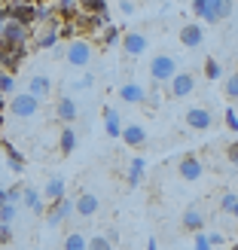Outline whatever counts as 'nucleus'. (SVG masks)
Masks as SVG:
<instances>
[{
	"instance_id": "f3484780",
	"label": "nucleus",
	"mask_w": 238,
	"mask_h": 250,
	"mask_svg": "<svg viewBox=\"0 0 238 250\" xmlns=\"http://www.w3.org/2000/svg\"><path fill=\"white\" fill-rule=\"evenodd\" d=\"M65 192H67L65 177H49L46 180V189L40 195H43V202H58V198H65Z\"/></svg>"
},
{
	"instance_id": "9d476101",
	"label": "nucleus",
	"mask_w": 238,
	"mask_h": 250,
	"mask_svg": "<svg viewBox=\"0 0 238 250\" xmlns=\"http://www.w3.org/2000/svg\"><path fill=\"white\" fill-rule=\"evenodd\" d=\"M183 119H186V125H190L193 131H208L211 125H214V116H211L208 107H190Z\"/></svg>"
},
{
	"instance_id": "c03bdc74",
	"label": "nucleus",
	"mask_w": 238,
	"mask_h": 250,
	"mask_svg": "<svg viewBox=\"0 0 238 250\" xmlns=\"http://www.w3.org/2000/svg\"><path fill=\"white\" fill-rule=\"evenodd\" d=\"M107 241H110V244L119 241V232H116V229H107Z\"/></svg>"
},
{
	"instance_id": "6ab92c4d",
	"label": "nucleus",
	"mask_w": 238,
	"mask_h": 250,
	"mask_svg": "<svg viewBox=\"0 0 238 250\" xmlns=\"http://www.w3.org/2000/svg\"><path fill=\"white\" fill-rule=\"evenodd\" d=\"M22 205L28 208V210H34V214H43V208H46L43 195L37 192L34 186H24V189H22Z\"/></svg>"
},
{
	"instance_id": "ea45409f",
	"label": "nucleus",
	"mask_w": 238,
	"mask_h": 250,
	"mask_svg": "<svg viewBox=\"0 0 238 250\" xmlns=\"http://www.w3.org/2000/svg\"><path fill=\"white\" fill-rule=\"evenodd\" d=\"M208 3H211V0H193V12H195L198 19L205 16V9H208Z\"/></svg>"
},
{
	"instance_id": "e433bc0d",
	"label": "nucleus",
	"mask_w": 238,
	"mask_h": 250,
	"mask_svg": "<svg viewBox=\"0 0 238 250\" xmlns=\"http://www.w3.org/2000/svg\"><path fill=\"white\" fill-rule=\"evenodd\" d=\"M119 9H122V16H134L137 3H134V0H119Z\"/></svg>"
},
{
	"instance_id": "4be33fe9",
	"label": "nucleus",
	"mask_w": 238,
	"mask_h": 250,
	"mask_svg": "<svg viewBox=\"0 0 238 250\" xmlns=\"http://www.w3.org/2000/svg\"><path fill=\"white\" fill-rule=\"evenodd\" d=\"M0 149L6 153V162H9V168L16 171V174H22V171H24V156H22V153H19V149L12 146L9 141H0Z\"/></svg>"
},
{
	"instance_id": "b1692460",
	"label": "nucleus",
	"mask_w": 238,
	"mask_h": 250,
	"mask_svg": "<svg viewBox=\"0 0 238 250\" xmlns=\"http://www.w3.org/2000/svg\"><path fill=\"white\" fill-rule=\"evenodd\" d=\"M144 171H147V162L141 156H134L131 159V165H129V189H134V186H141L144 180Z\"/></svg>"
},
{
	"instance_id": "0eeeda50",
	"label": "nucleus",
	"mask_w": 238,
	"mask_h": 250,
	"mask_svg": "<svg viewBox=\"0 0 238 250\" xmlns=\"http://www.w3.org/2000/svg\"><path fill=\"white\" fill-rule=\"evenodd\" d=\"M122 52L129 55V58H141L147 49H150V40H147V34L141 31H129V34H122Z\"/></svg>"
},
{
	"instance_id": "2eb2a0df",
	"label": "nucleus",
	"mask_w": 238,
	"mask_h": 250,
	"mask_svg": "<svg viewBox=\"0 0 238 250\" xmlns=\"http://www.w3.org/2000/svg\"><path fill=\"white\" fill-rule=\"evenodd\" d=\"M122 141H125V146H131V149H141V146H147V131L141 128V125H122Z\"/></svg>"
},
{
	"instance_id": "423d86ee",
	"label": "nucleus",
	"mask_w": 238,
	"mask_h": 250,
	"mask_svg": "<svg viewBox=\"0 0 238 250\" xmlns=\"http://www.w3.org/2000/svg\"><path fill=\"white\" fill-rule=\"evenodd\" d=\"M195 85H198L195 73L177 70V73H174V77L168 80V95H171V98H190V95L195 92Z\"/></svg>"
},
{
	"instance_id": "de8ad7c7",
	"label": "nucleus",
	"mask_w": 238,
	"mask_h": 250,
	"mask_svg": "<svg viewBox=\"0 0 238 250\" xmlns=\"http://www.w3.org/2000/svg\"><path fill=\"white\" fill-rule=\"evenodd\" d=\"M3 110H6V98L0 95V113H3Z\"/></svg>"
},
{
	"instance_id": "1a4fd4ad",
	"label": "nucleus",
	"mask_w": 238,
	"mask_h": 250,
	"mask_svg": "<svg viewBox=\"0 0 238 250\" xmlns=\"http://www.w3.org/2000/svg\"><path fill=\"white\" fill-rule=\"evenodd\" d=\"M177 40H180L186 49H198V46L205 43V31H202V24H198V21H186L183 28L177 31Z\"/></svg>"
},
{
	"instance_id": "3c124183",
	"label": "nucleus",
	"mask_w": 238,
	"mask_h": 250,
	"mask_svg": "<svg viewBox=\"0 0 238 250\" xmlns=\"http://www.w3.org/2000/svg\"><path fill=\"white\" fill-rule=\"evenodd\" d=\"M232 250H238V244H232Z\"/></svg>"
},
{
	"instance_id": "bb28decb",
	"label": "nucleus",
	"mask_w": 238,
	"mask_h": 250,
	"mask_svg": "<svg viewBox=\"0 0 238 250\" xmlns=\"http://www.w3.org/2000/svg\"><path fill=\"white\" fill-rule=\"evenodd\" d=\"M0 95H16V77H12V73H6V70H0Z\"/></svg>"
},
{
	"instance_id": "4c0bfd02",
	"label": "nucleus",
	"mask_w": 238,
	"mask_h": 250,
	"mask_svg": "<svg viewBox=\"0 0 238 250\" xmlns=\"http://www.w3.org/2000/svg\"><path fill=\"white\" fill-rule=\"evenodd\" d=\"M195 250H211V241L205 232H195Z\"/></svg>"
},
{
	"instance_id": "9b49d317",
	"label": "nucleus",
	"mask_w": 238,
	"mask_h": 250,
	"mask_svg": "<svg viewBox=\"0 0 238 250\" xmlns=\"http://www.w3.org/2000/svg\"><path fill=\"white\" fill-rule=\"evenodd\" d=\"M232 16V0H211L208 9H205V16L202 21L205 24H220L223 19H229Z\"/></svg>"
},
{
	"instance_id": "a19ab883",
	"label": "nucleus",
	"mask_w": 238,
	"mask_h": 250,
	"mask_svg": "<svg viewBox=\"0 0 238 250\" xmlns=\"http://www.w3.org/2000/svg\"><path fill=\"white\" fill-rule=\"evenodd\" d=\"M0 244H12V229L0 223Z\"/></svg>"
},
{
	"instance_id": "c85d7f7f",
	"label": "nucleus",
	"mask_w": 238,
	"mask_h": 250,
	"mask_svg": "<svg viewBox=\"0 0 238 250\" xmlns=\"http://www.w3.org/2000/svg\"><path fill=\"white\" fill-rule=\"evenodd\" d=\"M86 250H113V244L104 235H92V238H86Z\"/></svg>"
},
{
	"instance_id": "a211bd4d",
	"label": "nucleus",
	"mask_w": 238,
	"mask_h": 250,
	"mask_svg": "<svg viewBox=\"0 0 238 250\" xmlns=\"http://www.w3.org/2000/svg\"><path fill=\"white\" fill-rule=\"evenodd\" d=\"M49 92H52V80H49L46 73H37V77H31V83H28V95H34L37 101H40V98H46Z\"/></svg>"
},
{
	"instance_id": "f03ea898",
	"label": "nucleus",
	"mask_w": 238,
	"mask_h": 250,
	"mask_svg": "<svg viewBox=\"0 0 238 250\" xmlns=\"http://www.w3.org/2000/svg\"><path fill=\"white\" fill-rule=\"evenodd\" d=\"M174 73H177V61H174L168 52H159V55L150 58V77H153V83H156V85L168 83Z\"/></svg>"
},
{
	"instance_id": "412c9836",
	"label": "nucleus",
	"mask_w": 238,
	"mask_h": 250,
	"mask_svg": "<svg viewBox=\"0 0 238 250\" xmlns=\"http://www.w3.org/2000/svg\"><path fill=\"white\" fill-rule=\"evenodd\" d=\"M73 149H77V131H73L70 125H65L61 134H58V153L61 156H70Z\"/></svg>"
},
{
	"instance_id": "72a5a7b5",
	"label": "nucleus",
	"mask_w": 238,
	"mask_h": 250,
	"mask_svg": "<svg viewBox=\"0 0 238 250\" xmlns=\"http://www.w3.org/2000/svg\"><path fill=\"white\" fill-rule=\"evenodd\" d=\"M92 83H95V77H92V73H86L83 80L70 83V92H86V89H92Z\"/></svg>"
},
{
	"instance_id": "20e7f679",
	"label": "nucleus",
	"mask_w": 238,
	"mask_h": 250,
	"mask_svg": "<svg viewBox=\"0 0 238 250\" xmlns=\"http://www.w3.org/2000/svg\"><path fill=\"white\" fill-rule=\"evenodd\" d=\"M6 110H9L16 119H31L37 110H40V101H37L34 95H28V92H16V95L9 98V107H6Z\"/></svg>"
},
{
	"instance_id": "c756f323",
	"label": "nucleus",
	"mask_w": 238,
	"mask_h": 250,
	"mask_svg": "<svg viewBox=\"0 0 238 250\" xmlns=\"http://www.w3.org/2000/svg\"><path fill=\"white\" fill-rule=\"evenodd\" d=\"M55 205H58V217H61V223L73 217V198H67V195H65V198H58Z\"/></svg>"
},
{
	"instance_id": "cd10ccee",
	"label": "nucleus",
	"mask_w": 238,
	"mask_h": 250,
	"mask_svg": "<svg viewBox=\"0 0 238 250\" xmlns=\"http://www.w3.org/2000/svg\"><path fill=\"white\" fill-rule=\"evenodd\" d=\"M122 40V31L119 28H113V24H107V28H104V34H101V46L107 49V46H116Z\"/></svg>"
},
{
	"instance_id": "7c9ffc66",
	"label": "nucleus",
	"mask_w": 238,
	"mask_h": 250,
	"mask_svg": "<svg viewBox=\"0 0 238 250\" xmlns=\"http://www.w3.org/2000/svg\"><path fill=\"white\" fill-rule=\"evenodd\" d=\"M223 95H226L229 101H238V73H232V77L223 83Z\"/></svg>"
},
{
	"instance_id": "dca6fc26",
	"label": "nucleus",
	"mask_w": 238,
	"mask_h": 250,
	"mask_svg": "<svg viewBox=\"0 0 238 250\" xmlns=\"http://www.w3.org/2000/svg\"><path fill=\"white\" fill-rule=\"evenodd\" d=\"M119 98H122L125 104H147V92H144L137 83H125V85H119Z\"/></svg>"
},
{
	"instance_id": "f257e3e1",
	"label": "nucleus",
	"mask_w": 238,
	"mask_h": 250,
	"mask_svg": "<svg viewBox=\"0 0 238 250\" xmlns=\"http://www.w3.org/2000/svg\"><path fill=\"white\" fill-rule=\"evenodd\" d=\"M61 55L70 67H89L92 64V55H95V43L86 40V37H73L61 46Z\"/></svg>"
},
{
	"instance_id": "ddd939ff",
	"label": "nucleus",
	"mask_w": 238,
	"mask_h": 250,
	"mask_svg": "<svg viewBox=\"0 0 238 250\" xmlns=\"http://www.w3.org/2000/svg\"><path fill=\"white\" fill-rule=\"evenodd\" d=\"M205 220H208V217H205V210L198 208V205H190V208L183 210V220H180V223H183V229H186V232H193V235H195V232H202V229H205Z\"/></svg>"
},
{
	"instance_id": "f8f14e48",
	"label": "nucleus",
	"mask_w": 238,
	"mask_h": 250,
	"mask_svg": "<svg viewBox=\"0 0 238 250\" xmlns=\"http://www.w3.org/2000/svg\"><path fill=\"white\" fill-rule=\"evenodd\" d=\"M98 208H101V202H98L95 192H80L73 198V214H80V217H95Z\"/></svg>"
},
{
	"instance_id": "79ce46f5",
	"label": "nucleus",
	"mask_w": 238,
	"mask_h": 250,
	"mask_svg": "<svg viewBox=\"0 0 238 250\" xmlns=\"http://www.w3.org/2000/svg\"><path fill=\"white\" fill-rule=\"evenodd\" d=\"M226 125H229L232 131H238V116H235V110H232V107H226Z\"/></svg>"
},
{
	"instance_id": "473e14b6",
	"label": "nucleus",
	"mask_w": 238,
	"mask_h": 250,
	"mask_svg": "<svg viewBox=\"0 0 238 250\" xmlns=\"http://www.w3.org/2000/svg\"><path fill=\"white\" fill-rule=\"evenodd\" d=\"M16 220V205H0V223H3V226H9V223Z\"/></svg>"
},
{
	"instance_id": "49530a36",
	"label": "nucleus",
	"mask_w": 238,
	"mask_h": 250,
	"mask_svg": "<svg viewBox=\"0 0 238 250\" xmlns=\"http://www.w3.org/2000/svg\"><path fill=\"white\" fill-rule=\"evenodd\" d=\"M0 205H6V189L0 186Z\"/></svg>"
},
{
	"instance_id": "a18cd8bd",
	"label": "nucleus",
	"mask_w": 238,
	"mask_h": 250,
	"mask_svg": "<svg viewBox=\"0 0 238 250\" xmlns=\"http://www.w3.org/2000/svg\"><path fill=\"white\" fill-rule=\"evenodd\" d=\"M147 250H159V244H156V238H150V241H147Z\"/></svg>"
},
{
	"instance_id": "393cba45",
	"label": "nucleus",
	"mask_w": 238,
	"mask_h": 250,
	"mask_svg": "<svg viewBox=\"0 0 238 250\" xmlns=\"http://www.w3.org/2000/svg\"><path fill=\"white\" fill-rule=\"evenodd\" d=\"M77 3H80V12H86V16L107 19V0H77Z\"/></svg>"
},
{
	"instance_id": "f704fd0d",
	"label": "nucleus",
	"mask_w": 238,
	"mask_h": 250,
	"mask_svg": "<svg viewBox=\"0 0 238 250\" xmlns=\"http://www.w3.org/2000/svg\"><path fill=\"white\" fill-rule=\"evenodd\" d=\"M235 202H238V195H235V192H226V195L220 198V210H223V214H232Z\"/></svg>"
},
{
	"instance_id": "c9c22d12",
	"label": "nucleus",
	"mask_w": 238,
	"mask_h": 250,
	"mask_svg": "<svg viewBox=\"0 0 238 250\" xmlns=\"http://www.w3.org/2000/svg\"><path fill=\"white\" fill-rule=\"evenodd\" d=\"M22 189H24L22 183L9 186V189H6V202H9V205H19V202H22Z\"/></svg>"
},
{
	"instance_id": "7ed1b4c3",
	"label": "nucleus",
	"mask_w": 238,
	"mask_h": 250,
	"mask_svg": "<svg viewBox=\"0 0 238 250\" xmlns=\"http://www.w3.org/2000/svg\"><path fill=\"white\" fill-rule=\"evenodd\" d=\"M31 37H34V31H28V28H22L19 21H6L3 28H0V46L3 49H12V46H28L31 43Z\"/></svg>"
},
{
	"instance_id": "09e8293b",
	"label": "nucleus",
	"mask_w": 238,
	"mask_h": 250,
	"mask_svg": "<svg viewBox=\"0 0 238 250\" xmlns=\"http://www.w3.org/2000/svg\"><path fill=\"white\" fill-rule=\"evenodd\" d=\"M232 217H235V220H238V202H235V208H232Z\"/></svg>"
},
{
	"instance_id": "37998d69",
	"label": "nucleus",
	"mask_w": 238,
	"mask_h": 250,
	"mask_svg": "<svg viewBox=\"0 0 238 250\" xmlns=\"http://www.w3.org/2000/svg\"><path fill=\"white\" fill-rule=\"evenodd\" d=\"M208 241H211V247H217V244H223V235L214 232V235H208Z\"/></svg>"
},
{
	"instance_id": "a878e982",
	"label": "nucleus",
	"mask_w": 238,
	"mask_h": 250,
	"mask_svg": "<svg viewBox=\"0 0 238 250\" xmlns=\"http://www.w3.org/2000/svg\"><path fill=\"white\" fill-rule=\"evenodd\" d=\"M61 250H86V235H83V232H67Z\"/></svg>"
},
{
	"instance_id": "5701e85b",
	"label": "nucleus",
	"mask_w": 238,
	"mask_h": 250,
	"mask_svg": "<svg viewBox=\"0 0 238 250\" xmlns=\"http://www.w3.org/2000/svg\"><path fill=\"white\" fill-rule=\"evenodd\" d=\"M77 12H80L77 0H55V16L61 21H73V19H77Z\"/></svg>"
},
{
	"instance_id": "39448f33",
	"label": "nucleus",
	"mask_w": 238,
	"mask_h": 250,
	"mask_svg": "<svg viewBox=\"0 0 238 250\" xmlns=\"http://www.w3.org/2000/svg\"><path fill=\"white\" fill-rule=\"evenodd\" d=\"M9 19L19 21L22 28L34 31V24L40 21V9H37V3H28V0H22V3H12L9 6Z\"/></svg>"
},
{
	"instance_id": "58836bf2",
	"label": "nucleus",
	"mask_w": 238,
	"mask_h": 250,
	"mask_svg": "<svg viewBox=\"0 0 238 250\" xmlns=\"http://www.w3.org/2000/svg\"><path fill=\"white\" fill-rule=\"evenodd\" d=\"M226 159L232 162V165H238V141H232V144L226 146Z\"/></svg>"
},
{
	"instance_id": "aec40b11",
	"label": "nucleus",
	"mask_w": 238,
	"mask_h": 250,
	"mask_svg": "<svg viewBox=\"0 0 238 250\" xmlns=\"http://www.w3.org/2000/svg\"><path fill=\"white\" fill-rule=\"evenodd\" d=\"M104 134L107 137H119L122 134V119L113 107H104Z\"/></svg>"
},
{
	"instance_id": "2f4dec72",
	"label": "nucleus",
	"mask_w": 238,
	"mask_h": 250,
	"mask_svg": "<svg viewBox=\"0 0 238 250\" xmlns=\"http://www.w3.org/2000/svg\"><path fill=\"white\" fill-rule=\"evenodd\" d=\"M205 77H208L211 83H217V80L223 77V67L217 64V61H214V58H208V61H205Z\"/></svg>"
},
{
	"instance_id": "8fccbe9b",
	"label": "nucleus",
	"mask_w": 238,
	"mask_h": 250,
	"mask_svg": "<svg viewBox=\"0 0 238 250\" xmlns=\"http://www.w3.org/2000/svg\"><path fill=\"white\" fill-rule=\"evenodd\" d=\"M0 128H3V113H0Z\"/></svg>"
},
{
	"instance_id": "6e6552de",
	"label": "nucleus",
	"mask_w": 238,
	"mask_h": 250,
	"mask_svg": "<svg viewBox=\"0 0 238 250\" xmlns=\"http://www.w3.org/2000/svg\"><path fill=\"white\" fill-rule=\"evenodd\" d=\"M177 174H180V180L186 183H195V180H202V174H205V165H202V159L198 156H183L180 159V165H177Z\"/></svg>"
},
{
	"instance_id": "4468645a",
	"label": "nucleus",
	"mask_w": 238,
	"mask_h": 250,
	"mask_svg": "<svg viewBox=\"0 0 238 250\" xmlns=\"http://www.w3.org/2000/svg\"><path fill=\"white\" fill-rule=\"evenodd\" d=\"M80 116V107H77V101H73L70 95H65V98H58V104H55V119L58 122H65V125H70L73 119Z\"/></svg>"
}]
</instances>
